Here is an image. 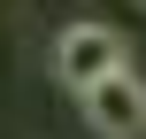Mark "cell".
I'll list each match as a JSON object with an SVG mask.
<instances>
[{"label":"cell","mask_w":146,"mask_h":139,"mask_svg":"<svg viewBox=\"0 0 146 139\" xmlns=\"http://www.w3.org/2000/svg\"><path fill=\"white\" fill-rule=\"evenodd\" d=\"M131 54H123V31L115 23H100V15H85V23H69V31H54V77L69 85V93H92L100 77H115Z\"/></svg>","instance_id":"6da1fadb"},{"label":"cell","mask_w":146,"mask_h":139,"mask_svg":"<svg viewBox=\"0 0 146 139\" xmlns=\"http://www.w3.org/2000/svg\"><path fill=\"white\" fill-rule=\"evenodd\" d=\"M85 101V124H92V139H146V77L123 62L115 77H100L92 93H77Z\"/></svg>","instance_id":"7a4b0ae2"},{"label":"cell","mask_w":146,"mask_h":139,"mask_svg":"<svg viewBox=\"0 0 146 139\" xmlns=\"http://www.w3.org/2000/svg\"><path fill=\"white\" fill-rule=\"evenodd\" d=\"M139 8H146V0H139Z\"/></svg>","instance_id":"3957f363"}]
</instances>
